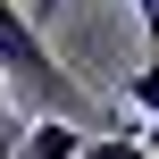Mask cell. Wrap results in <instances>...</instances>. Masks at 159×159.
Instances as JSON below:
<instances>
[{"label":"cell","mask_w":159,"mask_h":159,"mask_svg":"<svg viewBox=\"0 0 159 159\" xmlns=\"http://www.w3.org/2000/svg\"><path fill=\"white\" fill-rule=\"evenodd\" d=\"M0 84H8L17 109H34V117H75V126L101 117L92 84L42 42V25L25 17V0H0Z\"/></svg>","instance_id":"6da1fadb"},{"label":"cell","mask_w":159,"mask_h":159,"mask_svg":"<svg viewBox=\"0 0 159 159\" xmlns=\"http://www.w3.org/2000/svg\"><path fill=\"white\" fill-rule=\"evenodd\" d=\"M84 143H92V134H84L75 117H34V126H25V159H75Z\"/></svg>","instance_id":"7a4b0ae2"},{"label":"cell","mask_w":159,"mask_h":159,"mask_svg":"<svg viewBox=\"0 0 159 159\" xmlns=\"http://www.w3.org/2000/svg\"><path fill=\"white\" fill-rule=\"evenodd\" d=\"M75 159H151V143H143L134 126H117V134H92V143H84Z\"/></svg>","instance_id":"3957f363"},{"label":"cell","mask_w":159,"mask_h":159,"mask_svg":"<svg viewBox=\"0 0 159 159\" xmlns=\"http://www.w3.org/2000/svg\"><path fill=\"white\" fill-rule=\"evenodd\" d=\"M0 159H25V109L8 84H0Z\"/></svg>","instance_id":"277c9868"},{"label":"cell","mask_w":159,"mask_h":159,"mask_svg":"<svg viewBox=\"0 0 159 159\" xmlns=\"http://www.w3.org/2000/svg\"><path fill=\"white\" fill-rule=\"evenodd\" d=\"M126 101H134L143 117H159V59H143V67L126 75Z\"/></svg>","instance_id":"5b68a950"},{"label":"cell","mask_w":159,"mask_h":159,"mask_svg":"<svg viewBox=\"0 0 159 159\" xmlns=\"http://www.w3.org/2000/svg\"><path fill=\"white\" fill-rule=\"evenodd\" d=\"M134 25H143V42H151V59H159V0H134Z\"/></svg>","instance_id":"8992f818"},{"label":"cell","mask_w":159,"mask_h":159,"mask_svg":"<svg viewBox=\"0 0 159 159\" xmlns=\"http://www.w3.org/2000/svg\"><path fill=\"white\" fill-rule=\"evenodd\" d=\"M59 8H67V0H25V17H34V25H50Z\"/></svg>","instance_id":"52a82bcc"},{"label":"cell","mask_w":159,"mask_h":159,"mask_svg":"<svg viewBox=\"0 0 159 159\" xmlns=\"http://www.w3.org/2000/svg\"><path fill=\"white\" fill-rule=\"evenodd\" d=\"M134 134H143V143H151V151H159V117H143V126H134Z\"/></svg>","instance_id":"ba28073f"}]
</instances>
